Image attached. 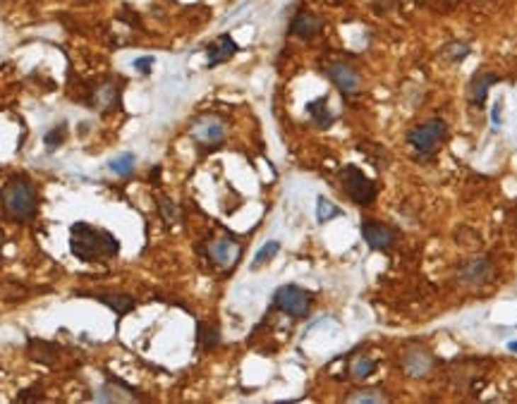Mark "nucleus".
Here are the masks:
<instances>
[{
    "label": "nucleus",
    "mask_w": 517,
    "mask_h": 404,
    "mask_svg": "<svg viewBox=\"0 0 517 404\" xmlns=\"http://www.w3.org/2000/svg\"><path fill=\"white\" fill-rule=\"evenodd\" d=\"M159 206H161V216L166 218V223H175V220L180 218V213H178V206L173 204V201L170 199H166L163 197L161 201H159Z\"/></svg>",
    "instance_id": "obj_25"
},
{
    "label": "nucleus",
    "mask_w": 517,
    "mask_h": 404,
    "mask_svg": "<svg viewBox=\"0 0 517 404\" xmlns=\"http://www.w3.org/2000/svg\"><path fill=\"white\" fill-rule=\"evenodd\" d=\"M498 81V74H491V72H477L475 77L470 81V89H467V98L472 105H477V108H482L484 103H487V96H489V89Z\"/></svg>",
    "instance_id": "obj_13"
},
{
    "label": "nucleus",
    "mask_w": 517,
    "mask_h": 404,
    "mask_svg": "<svg viewBox=\"0 0 517 404\" xmlns=\"http://www.w3.org/2000/svg\"><path fill=\"white\" fill-rule=\"evenodd\" d=\"M108 168L115 175H120V178H127L132 170H135V156H132V154H123V156L113 158V161L108 163Z\"/></svg>",
    "instance_id": "obj_22"
},
{
    "label": "nucleus",
    "mask_w": 517,
    "mask_h": 404,
    "mask_svg": "<svg viewBox=\"0 0 517 404\" xmlns=\"http://www.w3.org/2000/svg\"><path fill=\"white\" fill-rule=\"evenodd\" d=\"M0 204H3V211L12 220L29 223L36 216V208H39V194H36V187L27 178H12L0 189Z\"/></svg>",
    "instance_id": "obj_2"
},
{
    "label": "nucleus",
    "mask_w": 517,
    "mask_h": 404,
    "mask_svg": "<svg viewBox=\"0 0 517 404\" xmlns=\"http://www.w3.org/2000/svg\"><path fill=\"white\" fill-rule=\"evenodd\" d=\"M491 275H494V266H491L489 258H470V261H465L458 270L460 282H465V285H470V287L484 285L487 280H491Z\"/></svg>",
    "instance_id": "obj_9"
},
{
    "label": "nucleus",
    "mask_w": 517,
    "mask_h": 404,
    "mask_svg": "<svg viewBox=\"0 0 517 404\" xmlns=\"http://www.w3.org/2000/svg\"><path fill=\"white\" fill-rule=\"evenodd\" d=\"M65 134H67V127H65V125H58L53 132H48V134H46V146L48 149H58L62 144V139H65Z\"/></svg>",
    "instance_id": "obj_26"
},
{
    "label": "nucleus",
    "mask_w": 517,
    "mask_h": 404,
    "mask_svg": "<svg viewBox=\"0 0 517 404\" xmlns=\"http://www.w3.org/2000/svg\"><path fill=\"white\" fill-rule=\"evenodd\" d=\"M501 100H496V105H494V110H491V120H494V125L498 127V125H501Z\"/></svg>",
    "instance_id": "obj_28"
},
{
    "label": "nucleus",
    "mask_w": 517,
    "mask_h": 404,
    "mask_svg": "<svg viewBox=\"0 0 517 404\" xmlns=\"http://www.w3.org/2000/svg\"><path fill=\"white\" fill-rule=\"evenodd\" d=\"M93 103L101 105V108H110V105L120 103V91L115 84H103L98 86L96 93H93Z\"/></svg>",
    "instance_id": "obj_18"
},
{
    "label": "nucleus",
    "mask_w": 517,
    "mask_h": 404,
    "mask_svg": "<svg viewBox=\"0 0 517 404\" xmlns=\"http://www.w3.org/2000/svg\"><path fill=\"white\" fill-rule=\"evenodd\" d=\"M273 306L280 308L283 313L295 316V318H305L309 308H312V294L297 285H283L275 289Z\"/></svg>",
    "instance_id": "obj_5"
},
{
    "label": "nucleus",
    "mask_w": 517,
    "mask_h": 404,
    "mask_svg": "<svg viewBox=\"0 0 517 404\" xmlns=\"http://www.w3.org/2000/svg\"><path fill=\"white\" fill-rule=\"evenodd\" d=\"M326 72H329V79L338 86V91L343 96H355L362 89V79H359L357 69L345 65V62H333Z\"/></svg>",
    "instance_id": "obj_8"
},
{
    "label": "nucleus",
    "mask_w": 517,
    "mask_h": 404,
    "mask_svg": "<svg viewBox=\"0 0 517 404\" xmlns=\"http://www.w3.org/2000/svg\"><path fill=\"white\" fill-rule=\"evenodd\" d=\"M329 98H317V100H312V103L307 105V112L309 115H312V120H314V125H319V127H331V122H333V115L329 112Z\"/></svg>",
    "instance_id": "obj_16"
},
{
    "label": "nucleus",
    "mask_w": 517,
    "mask_h": 404,
    "mask_svg": "<svg viewBox=\"0 0 517 404\" xmlns=\"http://www.w3.org/2000/svg\"><path fill=\"white\" fill-rule=\"evenodd\" d=\"M338 216H340V208L333 204V201H329L326 197L317 199V218H319V223H329V220L338 218Z\"/></svg>",
    "instance_id": "obj_20"
},
{
    "label": "nucleus",
    "mask_w": 517,
    "mask_h": 404,
    "mask_svg": "<svg viewBox=\"0 0 517 404\" xmlns=\"http://www.w3.org/2000/svg\"><path fill=\"white\" fill-rule=\"evenodd\" d=\"M70 251L86 263L110 261L120 254V242L110 230L79 220L70 227Z\"/></svg>",
    "instance_id": "obj_1"
},
{
    "label": "nucleus",
    "mask_w": 517,
    "mask_h": 404,
    "mask_svg": "<svg viewBox=\"0 0 517 404\" xmlns=\"http://www.w3.org/2000/svg\"><path fill=\"white\" fill-rule=\"evenodd\" d=\"M218 342H220L218 328L199 323V347H201V350H213Z\"/></svg>",
    "instance_id": "obj_23"
},
{
    "label": "nucleus",
    "mask_w": 517,
    "mask_h": 404,
    "mask_svg": "<svg viewBox=\"0 0 517 404\" xmlns=\"http://www.w3.org/2000/svg\"><path fill=\"white\" fill-rule=\"evenodd\" d=\"M508 350H510V352H515V354H517V340H513V342H508Z\"/></svg>",
    "instance_id": "obj_29"
},
{
    "label": "nucleus",
    "mask_w": 517,
    "mask_h": 404,
    "mask_svg": "<svg viewBox=\"0 0 517 404\" xmlns=\"http://www.w3.org/2000/svg\"><path fill=\"white\" fill-rule=\"evenodd\" d=\"M376 374V359H371L367 354H357L350 362V378L352 381H367Z\"/></svg>",
    "instance_id": "obj_15"
},
{
    "label": "nucleus",
    "mask_w": 517,
    "mask_h": 404,
    "mask_svg": "<svg viewBox=\"0 0 517 404\" xmlns=\"http://www.w3.org/2000/svg\"><path fill=\"white\" fill-rule=\"evenodd\" d=\"M350 404H383L388 402L386 393H381L378 388H364V390H355L352 395H348Z\"/></svg>",
    "instance_id": "obj_17"
},
{
    "label": "nucleus",
    "mask_w": 517,
    "mask_h": 404,
    "mask_svg": "<svg viewBox=\"0 0 517 404\" xmlns=\"http://www.w3.org/2000/svg\"><path fill=\"white\" fill-rule=\"evenodd\" d=\"M321 27H324V22H321L319 15H314V12H297L295 15V20L290 22V34L297 36V39H314V36L319 34Z\"/></svg>",
    "instance_id": "obj_12"
},
{
    "label": "nucleus",
    "mask_w": 517,
    "mask_h": 404,
    "mask_svg": "<svg viewBox=\"0 0 517 404\" xmlns=\"http://www.w3.org/2000/svg\"><path fill=\"white\" fill-rule=\"evenodd\" d=\"M362 237L374 251H390L395 244V232L386 225L374 223V220H364L362 223Z\"/></svg>",
    "instance_id": "obj_10"
},
{
    "label": "nucleus",
    "mask_w": 517,
    "mask_h": 404,
    "mask_svg": "<svg viewBox=\"0 0 517 404\" xmlns=\"http://www.w3.org/2000/svg\"><path fill=\"white\" fill-rule=\"evenodd\" d=\"M445 137H448V125L443 120H426V122L409 129L407 142L417 154L433 156L441 149V144L445 142Z\"/></svg>",
    "instance_id": "obj_3"
},
{
    "label": "nucleus",
    "mask_w": 517,
    "mask_h": 404,
    "mask_svg": "<svg viewBox=\"0 0 517 404\" xmlns=\"http://www.w3.org/2000/svg\"><path fill=\"white\" fill-rule=\"evenodd\" d=\"M151 65H154V55H144V58H137L135 60V69L140 74H149L151 72Z\"/></svg>",
    "instance_id": "obj_27"
},
{
    "label": "nucleus",
    "mask_w": 517,
    "mask_h": 404,
    "mask_svg": "<svg viewBox=\"0 0 517 404\" xmlns=\"http://www.w3.org/2000/svg\"><path fill=\"white\" fill-rule=\"evenodd\" d=\"M433 366H436V359H433V354L424 345H409L407 350L402 352V374L407 378H412V381L428 378Z\"/></svg>",
    "instance_id": "obj_6"
},
{
    "label": "nucleus",
    "mask_w": 517,
    "mask_h": 404,
    "mask_svg": "<svg viewBox=\"0 0 517 404\" xmlns=\"http://www.w3.org/2000/svg\"><path fill=\"white\" fill-rule=\"evenodd\" d=\"M239 254H242V247L237 242H232V239H216L209 247V256L220 268H232L237 263Z\"/></svg>",
    "instance_id": "obj_11"
},
{
    "label": "nucleus",
    "mask_w": 517,
    "mask_h": 404,
    "mask_svg": "<svg viewBox=\"0 0 517 404\" xmlns=\"http://www.w3.org/2000/svg\"><path fill=\"white\" fill-rule=\"evenodd\" d=\"M470 55V46L467 43H448L443 48V58H448L450 62H462Z\"/></svg>",
    "instance_id": "obj_24"
},
{
    "label": "nucleus",
    "mask_w": 517,
    "mask_h": 404,
    "mask_svg": "<svg viewBox=\"0 0 517 404\" xmlns=\"http://www.w3.org/2000/svg\"><path fill=\"white\" fill-rule=\"evenodd\" d=\"M192 137L194 142L204 144V146H218L225 139V125L223 120L216 115H201L194 120L192 125Z\"/></svg>",
    "instance_id": "obj_7"
},
{
    "label": "nucleus",
    "mask_w": 517,
    "mask_h": 404,
    "mask_svg": "<svg viewBox=\"0 0 517 404\" xmlns=\"http://www.w3.org/2000/svg\"><path fill=\"white\" fill-rule=\"evenodd\" d=\"M235 53H237V43L232 41V36L230 34L218 36V39L209 46V67H216L220 62H228Z\"/></svg>",
    "instance_id": "obj_14"
},
{
    "label": "nucleus",
    "mask_w": 517,
    "mask_h": 404,
    "mask_svg": "<svg viewBox=\"0 0 517 404\" xmlns=\"http://www.w3.org/2000/svg\"><path fill=\"white\" fill-rule=\"evenodd\" d=\"M340 182H343L345 194L355 201L357 206H369L376 199V185L357 166H345L340 170Z\"/></svg>",
    "instance_id": "obj_4"
},
{
    "label": "nucleus",
    "mask_w": 517,
    "mask_h": 404,
    "mask_svg": "<svg viewBox=\"0 0 517 404\" xmlns=\"http://www.w3.org/2000/svg\"><path fill=\"white\" fill-rule=\"evenodd\" d=\"M98 299L103 301V304H108L118 316H125V313H130L132 308H135V299H132V296H127V294H118V296H106V294H101Z\"/></svg>",
    "instance_id": "obj_19"
},
{
    "label": "nucleus",
    "mask_w": 517,
    "mask_h": 404,
    "mask_svg": "<svg viewBox=\"0 0 517 404\" xmlns=\"http://www.w3.org/2000/svg\"><path fill=\"white\" fill-rule=\"evenodd\" d=\"M280 251V242H266L261 249L256 251V256H254V261H251V270H256V268H261L263 263H268L271 258H273L275 254Z\"/></svg>",
    "instance_id": "obj_21"
}]
</instances>
